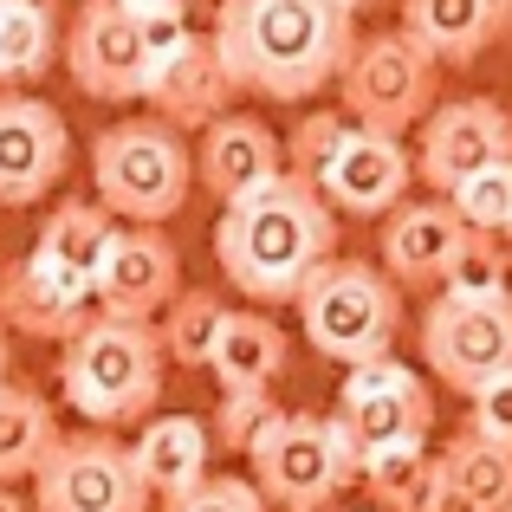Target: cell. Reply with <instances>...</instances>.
Listing matches in <instances>:
<instances>
[{"label":"cell","mask_w":512,"mask_h":512,"mask_svg":"<svg viewBox=\"0 0 512 512\" xmlns=\"http://www.w3.org/2000/svg\"><path fill=\"white\" fill-rule=\"evenodd\" d=\"M428 512H480V506L467 500V493H454L448 480H435V500H428Z\"/></svg>","instance_id":"36"},{"label":"cell","mask_w":512,"mask_h":512,"mask_svg":"<svg viewBox=\"0 0 512 512\" xmlns=\"http://www.w3.org/2000/svg\"><path fill=\"white\" fill-rule=\"evenodd\" d=\"M214 260L221 279L253 305H292L305 279L325 260H338V214L325 208L312 182L279 175L260 195L221 208L214 221Z\"/></svg>","instance_id":"2"},{"label":"cell","mask_w":512,"mask_h":512,"mask_svg":"<svg viewBox=\"0 0 512 512\" xmlns=\"http://www.w3.org/2000/svg\"><path fill=\"white\" fill-rule=\"evenodd\" d=\"M234 78H227L221 52H214L208 33H195L182 52H169V59L150 65V85H143V104H150L156 117H163L169 130H208L214 117L234 111Z\"/></svg>","instance_id":"17"},{"label":"cell","mask_w":512,"mask_h":512,"mask_svg":"<svg viewBox=\"0 0 512 512\" xmlns=\"http://www.w3.org/2000/svg\"><path fill=\"white\" fill-rule=\"evenodd\" d=\"M33 512H150V487L124 441L85 428L59 435L33 467Z\"/></svg>","instance_id":"9"},{"label":"cell","mask_w":512,"mask_h":512,"mask_svg":"<svg viewBox=\"0 0 512 512\" xmlns=\"http://www.w3.org/2000/svg\"><path fill=\"white\" fill-rule=\"evenodd\" d=\"M0 512H33V506H26V500H20L13 487H0Z\"/></svg>","instance_id":"39"},{"label":"cell","mask_w":512,"mask_h":512,"mask_svg":"<svg viewBox=\"0 0 512 512\" xmlns=\"http://www.w3.org/2000/svg\"><path fill=\"white\" fill-rule=\"evenodd\" d=\"M422 363L454 389H480L512 376V292L506 299H435L422 312Z\"/></svg>","instance_id":"10"},{"label":"cell","mask_w":512,"mask_h":512,"mask_svg":"<svg viewBox=\"0 0 512 512\" xmlns=\"http://www.w3.org/2000/svg\"><path fill=\"white\" fill-rule=\"evenodd\" d=\"M350 117L344 111H305L299 124H292V137H286V175H299V182H318V169L338 156V143L350 137Z\"/></svg>","instance_id":"32"},{"label":"cell","mask_w":512,"mask_h":512,"mask_svg":"<svg viewBox=\"0 0 512 512\" xmlns=\"http://www.w3.org/2000/svg\"><path fill=\"white\" fill-rule=\"evenodd\" d=\"M137 33H143V52L156 59H169V52H182L188 39H195V26H188V13H137Z\"/></svg>","instance_id":"35"},{"label":"cell","mask_w":512,"mask_h":512,"mask_svg":"<svg viewBox=\"0 0 512 512\" xmlns=\"http://www.w3.org/2000/svg\"><path fill=\"white\" fill-rule=\"evenodd\" d=\"M208 454H214L208 422H195V415H150L143 435L130 441V461H137L150 500H182L188 487H201L208 480Z\"/></svg>","instance_id":"21"},{"label":"cell","mask_w":512,"mask_h":512,"mask_svg":"<svg viewBox=\"0 0 512 512\" xmlns=\"http://www.w3.org/2000/svg\"><path fill=\"white\" fill-rule=\"evenodd\" d=\"M331 512H344V506H331Z\"/></svg>","instance_id":"43"},{"label":"cell","mask_w":512,"mask_h":512,"mask_svg":"<svg viewBox=\"0 0 512 512\" xmlns=\"http://www.w3.org/2000/svg\"><path fill=\"white\" fill-rule=\"evenodd\" d=\"M409 182H415V156L402 150V137H376V130H350L338 143L325 169H318V195H325L331 214H389L409 201Z\"/></svg>","instance_id":"15"},{"label":"cell","mask_w":512,"mask_h":512,"mask_svg":"<svg viewBox=\"0 0 512 512\" xmlns=\"http://www.w3.org/2000/svg\"><path fill=\"white\" fill-rule=\"evenodd\" d=\"M221 325H227V305L214 299V292H175V305L163 312V325H156V344H163L169 363H182V370H208L214 363V344H221Z\"/></svg>","instance_id":"28"},{"label":"cell","mask_w":512,"mask_h":512,"mask_svg":"<svg viewBox=\"0 0 512 512\" xmlns=\"http://www.w3.org/2000/svg\"><path fill=\"white\" fill-rule=\"evenodd\" d=\"M435 91H441V65L396 26V33H370L350 46V59L338 72V98H344L338 111L357 130L402 137V130H415L435 111Z\"/></svg>","instance_id":"6"},{"label":"cell","mask_w":512,"mask_h":512,"mask_svg":"<svg viewBox=\"0 0 512 512\" xmlns=\"http://www.w3.org/2000/svg\"><path fill=\"white\" fill-rule=\"evenodd\" d=\"M500 20H506V33H512V0H500Z\"/></svg>","instance_id":"41"},{"label":"cell","mask_w":512,"mask_h":512,"mask_svg":"<svg viewBox=\"0 0 512 512\" xmlns=\"http://www.w3.org/2000/svg\"><path fill=\"white\" fill-rule=\"evenodd\" d=\"M467 435L512 448V376L493 383V389H480V396H467Z\"/></svg>","instance_id":"34"},{"label":"cell","mask_w":512,"mask_h":512,"mask_svg":"<svg viewBox=\"0 0 512 512\" xmlns=\"http://www.w3.org/2000/svg\"><path fill=\"white\" fill-rule=\"evenodd\" d=\"M506 512H512V506H506Z\"/></svg>","instance_id":"44"},{"label":"cell","mask_w":512,"mask_h":512,"mask_svg":"<svg viewBox=\"0 0 512 512\" xmlns=\"http://www.w3.org/2000/svg\"><path fill=\"white\" fill-rule=\"evenodd\" d=\"M357 480H363V493H370L376 512H428L441 461L428 454V441H415V448H383L357 467Z\"/></svg>","instance_id":"26"},{"label":"cell","mask_w":512,"mask_h":512,"mask_svg":"<svg viewBox=\"0 0 512 512\" xmlns=\"http://www.w3.org/2000/svg\"><path fill=\"white\" fill-rule=\"evenodd\" d=\"M182 292V253L163 227H117L111 253H104L98 279H91V305L104 318H130V325H150L163 318Z\"/></svg>","instance_id":"14"},{"label":"cell","mask_w":512,"mask_h":512,"mask_svg":"<svg viewBox=\"0 0 512 512\" xmlns=\"http://www.w3.org/2000/svg\"><path fill=\"white\" fill-rule=\"evenodd\" d=\"M247 461H253L260 500L279 506V512H331V500L357 480V461L344 454L331 415H305V409L279 415Z\"/></svg>","instance_id":"7"},{"label":"cell","mask_w":512,"mask_h":512,"mask_svg":"<svg viewBox=\"0 0 512 512\" xmlns=\"http://www.w3.org/2000/svg\"><path fill=\"white\" fill-rule=\"evenodd\" d=\"M279 175H286V143L273 137V124H260V117H247V111H227V117H214V124L201 130L195 182L208 188L221 208L260 195L266 182H279Z\"/></svg>","instance_id":"16"},{"label":"cell","mask_w":512,"mask_h":512,"mask_svg":"<svg viewBox=\"0 0 512 512\" xmlns=\"http://www.w3.org/2000/svg\"><path fill=\"white\" fill-rule=\"evenodd\" d=\"M59 52L72 85L98 104H137L143 85H150V52H143L137 13L124 0H85L65 26Z\"/></svg>","instance_id":"11"},{"label":"cell","mask_w":512,"mask_h":512,"mask_svg":"<svg viewBox=\"0 0 512 512\" xmlns=\"http://www.w3.org/2000/svg\"><path fill=\"white\" fill-rule=\"evenodd\" d=\"M512 292V253L487 234H467V247L454 253L448 279H441V299H506Z\"/></svg>","instance_id":"30"},{"label":"cell","mask_w":512,"mask_h":512,"mask_svg":"<svg viewBox=\"0 0 512 512\" xmlns=\"http://www.w3.org/2000/svg\"><path fill=\"white\" fill-rule=\"evenodd\" d=\"M59 441V422H52V402L26 383H0V487L13 480H33V467L46 461V448Z\"/></svg>","instance_id":"25"},{"label":"cell","mask_w":512,"mask_h":512,"mask_svg":"<svg viewBox=\"0 0 512 512\" xmlns=\"http://www.w3.org/2000/svg\"><path fill=\"white\" fill-rule=\"evenodd\" d=\"M163 512H266L260 487L240 474H208L201 487H188L182 500H163Z\"/></svg>","instance_id":"33"},{"label":"cell","mask_w":512,"mask_h":512,"mask_svg":"<svg viewBox=\"0 0 512 512\" xmlns=\"http://www.w3.org/2000/svg\"><path fill=\"white\" fill-rule=\"evenodd\" d=\"M279 415H286V409L273 402V389H221V409H214L208 441L227 448V454H253L260 435L279 422Z\"/></svg>","instance_id":"31"},{"label":"cell","mask_w":512,"mask_h":512,"mask_svg":"<svg viewBox=\"0 0 512 512\" xmlns=\"http://www.w3.org/2000/svg\"><path fill=\"white\" fill-rule=\"evenodd\" d=\"M72 169V130L46 98L0 91V208H33Z\"/></svg>","instance_id":"13"},{"label":"cell","mask_w":512,"mask_h":512,"mask_svg":"<svg viewBox=\"0 0 512 512\" xmlns=\"http://www.w3.org/2000/svg\"><path fill=\"white\" fill-rule=\"evenodd\" d=\"M130 13H195V0H124Z\"/></svg>","instance_id":"37"},{"label":"cell","mask_w":512,"mask_h":512,"mask_svg":"<svg viewBox=\"0 0 512 512\" xmlns=\"http://www.w3.org/2000/svg\"><path fill=\"white\" fill-rule=\"evenodd\" d=\"M98 312L85 286L46 273L39 260H13L0 273V325L20 331V338H39V344H72L85 331V318Z\"/></svg>","instance_id":"19"},{"label":"cell","mask_w":512,"mask_h":512,"mask_svg":"<svg viewBox=\"0 0 512 512\" xmlns=\"http://www.w3.org/2000/svg\"><path fill=\"white\" fill-rule=\"evenodd\" d=\"M402 33L435 65H474L506 33L500 0H402Z\"/></svg>","instance_id":"20"},{"label":"cell","mask_w":512,"mask_h":512,"mask_svg":"<svg viewBox=\"0 0 512 512\" xmlns=\"http://www.w3.org/2000/svg\"><path fill=\"white\" fill-rule=\"evenodd\" d=\"M111 240H117V214L104 208V201H59V208L39 221V240H33L26 260H39L46 273H59V279H72V286L91 292Z\"/></svg>","instance_id":"22"},{"label":"cell","mask_w":512,"mask_h":512,"mask_svg":"<svg viewBox=\"0 0 512 512\" xmlns=\"http://www.w3.org/2000/svg\"><path fill=\"white\" fill-rule=\"evenodd\" d=\"M91 182L124 227H163L195 188V150L163 117H130L91 143Z\"/></svg>","instance_id":"5"},{"label":"cell","mask_w":512,"mask_h":512,"mask_svg":"<svg viewBox=\"0 0 512 512\" xmlns=\"http://www.w3.org/2000/svg\"><path fill=\"white\" fill-rule=\"evenodd\" d=\"M0 383H7V325H0Z\"/></svg>","instance_id":"40"},{"label":"cell","mask_w":512,"mask_h":512,"mask_svg":"<svg viewBox=\"0 0 512 512\" xmlns=\"http://www.w3.org/2000/svg\"><path fill=\"white\" fill-rule=\"evenodd\" d=\"M299 325H305V344L318 357L344 363H376L396 350V331H402V286L370 260H325L312 279H305L299 299Z\"/></svg>","instance_id":"4"},{"label":"cell","mask_w":512,"mask_h":512,"mask_svg":"<svg viewBox=\"0 0 512 512\" xmlns=\"http://www.w3.org/2000/svg\"><path fill=\"white\" fill-rule=\"evenodd\" d=\"M448 208L461 214L467 234L506 240V234H512V163H493V169L467 175V182L448 195Z\"/></svg>","instance_id":"29"},{"label":"cell","mask_w":512,"mask_h":512,"mask_svg":"<svg viewBox=\"0 0 512 512\" xmlns=\"http://www.w3.org/2000/svg\"><path fill=\"white\" fill-rule=\"evenodd\" d=\"M59 59V13L52 0H0V91L33 85Z\"/></svg>","instance_id":"24"},{"label":"cell","mask_w":512,"mask_h":512,"mask_svg":"<svg viewBox=\"0 0 512 512\" xmlns=\"http://www.w3.org/2000/svg\"><path fill=\"white\" fill-rule=\"evenodd\" d=\"M350 13H389V7H402V0H344Z\"/></svg>","instance_id":"38"},{"label":"cell","mask_w":512,"mask_h":512,"mask_svg":"<svg viewBox=\"0 0 512 512\" xmlns=\"http://www.w3.org/2000/svg\"><path fill=\"white\" fill-rule=\"evenodd\" d=\"M506 253H512V234H506Z\"/></svg>","instance_id":"42"},{"label":"cell","mask_w":512,"mask_h":512,"mask_svg":"<svg viewBox=\"0 0 512 512\" xmlns=\"http://www.w3.org/2000/svg\"><path fill=\"white\" fill-rule=\"evenodd\" d=\"M286 357H292V344L266 312H227L208 370L221 389H273L286 376Z\"/></svg>","instance_id":"23"},{"label":"cell","mask_w":512,"mask_h":512,"mask_svg":"<svg viewBox=\"0 0 512 512\" xmlns=\"http://www.w3.org/2000/svg\"><path fill=\"white\" fill-rule=\"evenodd\" d=\"M59 389L104 435L124 428V422H150L156 396H163V344H156V325H130V318L91 312L85 331L59 357Z\"/></svg>","instance_id":"3"},{"label":"cell","mask_w":512,"mask_h":512,"mask_svg":"<svg viewBox=\"0 0 512 512\" xmlns=\"http://www.w3.org/2000/svg\"><path fill=\"white\" fill-rule=\"evenodd\" d=\"M331 428H338L344 454L363 467L383 448H415V441H428V428H435V396H428V383L409 363L376 357V363H357V370L344 376Z\"/></svg>","instance_id":"8"},{"label":"cell","mask_w":512,"mask_h":512,"mask_svg":"<svg viewBox=\"0 0 512 512\" xmlns=\"http://www.w3.org/2000/svg\"><path fill=\"white\" fill-rule=\"evenodd\" d=\"M435 461H441V480H448L454 493H467L480 512H506L512 506V448L480 441V435H467V428H461Z\"/></svg>","instance_id":"27"},{"label":"cell","mask_w":512,"mask_h":512,"mask_svg":"<svg viewBox=\"0 0 512 512\" xmlns=\"http://www.w3.org/2000/svg\"><path fill=\"white\" fill-rule=\"evenodd\" d=\"M512 163V117L493 98H454L422 117V143H415V175L435 188L441 201L467 182V175Z\"/></svg>","instance_id":"12"},{"label":"cell","mask_w":512,"mask_h":512,"mask_svg":"<svg viewBox=\"0 0 512 512\" xmlns=\"http://www.w3.org/2000/svg\"><path fill=\"white\" fill-rule=\"evenodd\" d=\"M461 247H467V227L441 195L435 201H402V208H389V221H383V273L396 279V286H409V292L441 286Z\"/></svg>","instance_id":"18"},{"label":"cell","mask_w":512,"mask_h":512,"mask_svg":"<svg viewBox=\"0 0 512 512\" xmlns=\"http://www.w3.org/2000/svg\"><path fill=\"white\" fill-rule=\"evenodd\" d=\"M208 39L240 98L312 104L338 85L357 46V13L344 0H221Z\"/></svg>","instance_id":"1"}]
</instances>
